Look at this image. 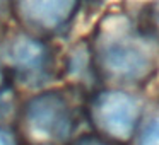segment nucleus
Returning <instances> with one entry per match:
<instances>
[{
    "mask_svg": "<svg viewBox=\"0 0 159 145\" xmlns=\"http://www.w3.org/2000/svg\"><path fill=\"white\" fill-rule=\"evenodd\" d=\"M5 60L21 73H38L45 70L50 50L39 38L31 34H17L5 45Z\"/></svg>",
    "mask_w": 159,
    "mask_h": 145,
    "instance_id": "nucleus-5",
    "label": "nucleus"
},
{
    "mask_svg": "<svg viewBox=\"0 0 159 145\" xmlns=\"http://www.w3.org/2000/svg\"><path fill=\"white\" fill-rule=\"evenodd\" d=\"M93 51L98 68L121 84L145 82L157 67L151 38L123 14L103 19L94 36Z\"/></svg>",
    "mask_w": 159,
    "mask_h": 145,
    "instance_id": "nucleus-1",
    "label": "nucleus"
},
{
    "mask_svg": "<svg viewBox=\"0 0 159 145\" xmlns=\"http://www.w3.org/2000/svg\"><path fill=\"white\" fill-rule=\"evenodd\" d=\"M24 123L29 135L38 140L62 142L72 133L75 113L65 92L46 90L26 103Z\"/></svg>",
    "mask_w": 159,
    "mask_h": 145,
    "instance_id": "nucleus-2",
    "label": "nucleus"
},
{
    "mask_svg": "<svg viewBox=\"0 0 159 145\" xmlns=\"http://www.w3.org/2000/svg\"><path fill=\"white\" fill-rule=\"evenodd\" d=\"M0 145H14L12 137L7 133V131H4V130H0Z\"/></svg>",
    "mask_w": 159,
    "mask_h": 145,
    "instance_id": "nucleus-8",
    "label": "nucleus"
},
{
    "mask_svg": "<svg viewBox=\"0 0 159 145\" xmlns=\"http://www.w3.org/2000/svg\"><path fill=\"white\" fill-rule=\"evenodd\" d=\"M80 2L82 0H12L11 11L31 31L58 33L74 21Z\"/></svg>",
    "mask_w": 159,
    "mask_h": 145,
    "instance_id": "nucleus-4",
    "label": "nucleus"
},
{
    "mask_svg": "<svg viewBox=\"0 0 159 145\" xmlns=\"http://www.w3.org/2000/svg\"><path fill=\"white\" fill-rule=\"evenodd\" d=\"M139 145H159V114L145 126Z\"/></svg>",
    "mask_w": 159,
    "mask_h": 145,
    "instance_id": "nucleus-6",
    "label": "nucleus"
},
{
    "mask_svg": "<svg viewBox=\"0 0 159 145\" xmlns=\"http://www.w3.org/2000/svg\"><path fill=\"white\" fill-rule=\"evenodd\" d=\"M4 82H5V75H4V70L0 68V90L4 89Z\"/></svg>",
    "mask_w": 159,
    "mask_h": 145,
    "instance_id": "nucleus-10",
    "label": "nucleus"
},
{
    "mask_svg": "<svg viewBox=\"0 0 159 145\" xmlns=\"http://www.w3.org/2000/svg\"><path fill=\"white\" fill-rule=\"evenodd\" d=\"M11 5H12V0H0V17L11 9Z\"/></svg>",
    "mask_w": 159,
    "mask_h": 145,
    "instance_id": "nucleus-9",
    "label": "nucleus"
},
{
    "mask_svg": "<svg viewBox=\"0 0 159 145\" xmlns=\"http://www.w3.org/2000/svg\"><path fill=\"white\" fill-rule=\"evenodd\" d=\"M89 111L98 130L118 142L130 140L140 120V103L132 94L118 89L99 92Z\"/></svg>",
    "mask_w": 159,
    "mask_h": 145,
    "instance_id": "nucleus-3",
    "label": "nucleus"
},
{
    "mask_svg": "<svg viewBox=\"0 0 159 145\" xmlns=\"http://www.w3.org/2000/svg\"><path fill=\"white\" fill-rule=\"evenodd\" d=\"M74 145H108V143H104L103 140H99V138H96V137H82Z\"/></svg>",
    "mask_w": 159,
    "mask_h": 145,
    "instance_id": "nucleus-7",
    "label": "nucleus"
}]
</instances>
